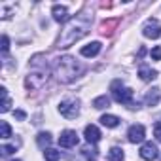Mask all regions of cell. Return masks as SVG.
I'll return each instance as SVG.
<instances>
[{
  "instance_id": "obj_1",
  "label": "cell",
  "mask_w": 161,
  "mask_h": 161,
  "mask_svg": "<svg viewBox=\"0 0 161 161\" xmlns=\"http://www.w3.org/2000/svg\"><path fill=\"white\" fill-rule=\"evenodd\" d=\"M89 27H91V17H89L87 14L76 15V17L70 19V21L66 23V27L61 31V36H59V40H57V47L66 49V47L74 46L78 40H82V38L87 34Z\"/></svg>"
},
{
  "instance_id": "obj_2",
  "label": "cell",
  "mask_w": 161,
  "mask_h": 161,
  "mask_svg": "<svg viewBox=\"0 0 161 161\" xmlns=\"http://www.w3.org/2000/svg\"><path fill=\"white\" fill-rule=\"evenodd\" d=\"M82 72V66L76 63L74 57L70 55H64V57H59L55 61V76L61 84H70L76 80V76Z\"/></svg>"
},
{
  "instance_id": "obj_3",
  "label": "cell",
  "mask_w": 161,
  "mask_h": 161,
  "mask_svg": "<svg viewBox=\"0 0 161 161\" xmlns=\"http://www.w3.org/2000/svg\"><path fill=\"white\" fill-rule=\"evenodd\" d=\"M110 89H112V95H114V99H116L119 104H125V106H133V104H135V103H133V89H129V87H123V84L119 82V80L112 82Z\"/></svg>"
},
{
  "instance_id": "obj_4",
  "label": "cell",
  "mask_w": 161,
  "mask_h": 161,
  "mask_svg": "<svg viewBox=\"0 0 161 161\" xmlns=\"http://www.w3.org/2000/svg\"><path fill=\"white\" fill-rule=\"evenodd\" d=\"M46 82H47V72L46 70H32L25 78V87L29 91H38L46 86Z\"/></svg>"
},
{
  "instance_id": "obj_5",
  "label": "cell",
  "mask_w": 161,
  "mask_h": 161,
  "mask_svg": "<svg viewBox=\"0 0 161 161\" xmlns=\"http://www.w3.org/2000/svg\"><path fill=\"white\" fill-rule=\"evenodd\" d=\"M59 112L66 119H74L80 114V101L78 99H64L59 103Z\"/></svg>"
},
{
  "instance_id": "obj_6",
  "label": "cell",
  "mask_w": 161,
  "mask_h": 161,
  "mask_svg": "<svg viewBox=\"0 0 161 161\" xmlns=\"http://www.w3.org/2000/svg\"><path fill=\"white\" fill-rule=\"evenodd\" d=\"M142 34L146 36V38H152V40H157L159 36H161V25H159V21L157 19H148L146 23H144V27H142Z\"/></svg>"
},
{
  "instance_id": "obj_7",
  "label": "cell",
  "mask_w": 161,
  "mask_h": 161,
  "mask_svg": "<svg viewBox=\"0 0 161 161\" xmlns=\"http://www.w3.org/2000/svg\"><path fill=\"white\" fill-rule=\"evenodd\" d=\"M140 157L144 159V161H153V159H157L159 157V150H157V146L153 144V142H144L142 146H140Z\"/></svg>"
},
{
  "instance_id": "obj_8",
  "label": "cell",
  "mask_w": 161,
  "mask_h": 161,
  "mask_svg": "<svg viewBox=\"0 0 161 161\" xmlns=\"http://www.w3.org/2000/svg\"><path fill=\"white\" fill-rule=\"evenodd\" d=\"M76 144H78V135H76V131L66 129V131L61 133V136H59V146H61V148H72V146H76Z\"/></svg>"
},
{
  "instance_id": "obj_9",
  "label": "cell",
  "mask_w": 161,
  "mask_h": 161,
  "mask_svg": "<svg viewBox=\"0 0 161 161\" xmlns=\"http://www.w3.org/2000/svg\"><path fill=\"white\" fill-rule=\"evenodd\" d=\"M144 136H146V129H144V125H140V123H138V125H131L129 131H127V138H129V142H133V144L142 142Z\"/></svg>"
},
{
  "instance_id": "obj_10",
  "label": "cell",
  "mask_w": 161,
  "mask_h": 161,
  "mask_svg": "<svg viewBox=\"0 0 161 161\" xmlns=\"http://www.w3.org/2000/svg\"><path fill=\"white\" fill-rule=\"evenodd\" d=\"M51 14H53V19H55L57 23H66V21L70 19L68 8H66V6H61V4H55V6L51 8Z\"/></svg>"
},
{
  "instance_id": "obj_11",
  "label": "cell",
  "mask_w": 161,
  "mask_h": 161,
  "mask_svg": "<svg viewBox=\"0 0 161 161\" xmlns=\"http://www.w3.org/2000/svg\"><path fill=\"white\" fill-rule=\"evenodd\" d=\"M84 136H86V140H87V142L97 144V142L101 140V131H99V127H97V125H87V127H86V131H84Z\"/></svg>"
},
{
  "instance_id": "obj_12",
  "label": "cell",
  "mask_w": 161,
  "mask_h": 161,
  "mask_svg": "<svg viewBox=\"0 0 161 161\" xmlns=\"http://www.w3.org/2000/svg\"><path fill=\"white\" fill-rule=\"evenodd\" d=\"M101 49H103L101 42H91V44H87V46H84L82 49H80V53H82L84 57H95V55H99Z\"/></svg>"
},
{
  "instance_id": "obj_13",
  "label": "cell",
  "mask_w": 161,
  "mask_h": 161,
  "mask_svg": "<svg viewBox=\"0 0 161 161\" xmlns=\"http://www.w3.org/2000/svg\"><path fill=\"white\" fill-rule=\"evenodd\" d=\"M119 121H121V119H119L118 116H114V114H104V116H101V123H103L104 127H110V129L118 127Z\"/></svg>"
},
{
  "instance_id": "obj_14",
  "label": "cell",
  "mask_w": 161,
  "mask_h": 161,
  "mask_svg": "<svg viewBox=\"0 0 161 161\" xmlns=\"http://www.w3.org/2000/svg\"><path fill=\"white\" fill-rule=\"evenodd\" d=\"M138 76H140V80H144V82H152V80L157 78V72L152 70V68H148V66H140Z\"/></svg>"
},
{
  "instance_id": "obj_15",
  "label": "cell",
  "mask_w": 161,
  "mask_h": 161,
  "mask_svg": "<svg viewBox=\"0 0 161 161\" xmlns=\"http://www.w3.org/2000/svg\"><path fill=\"white\" fill-rule=\"evenodd\" d=\"M159 89H150L148 93H146V104L148 106H157V103H159Z\"/></svg>"
},
{
  "instance_id": "obj_16",
  "label": "cell",
  "mask_w": 161,
  "mask_h": 161,
  "mask_svg": "<svg viewBox=\"0 0 161 161\" xmlns=\"http://www.w3.org/2000/svg\"><path fill=\"white\" fill-rule=\"evenodd\" d=\"M108 106H110V99L106 95H101L93 101V108H97V110H103V108H108Z\"/></svg>"
},
{
  "instance_id": "obj_17",
  "label": "cell",
  "mask_w": 161,
  "mask_h": 161,
  "mask_svg": "<svg viewBox=\"0 0 161 161\" xmlns=\"http://www.w3.org/2000/svg\"><path fill=\"white\" fill-rule=\"evenodd\" d=\"M108 161H123V150L121 148H112L108 152Z\"/></svg>"
},
{
  "instance_id": "obj_18",
  "label": "cell",
  "mask_w": 161,
  "mask_h": 161,
  "mask_svg": "<svg viewBox=\"0 0 161 161\" xmlns=\"http://www.w3.org/2000/svg\"><path fill=\"white\" fill-rule=\"evenodd\" d=\"M36 142H38V146L46 148V146L51 144V135H49V133H40V135L36 136Z\"/></svg>"
},
{
  "instance_id": "obj_19",
  "label": "cell",
  "mask_w": 161,
  "mask_h": 161,
  "mask_svg": "<svg viewBox=\"0 0 161 161\" xmlns=\"http://www.w3.org/2000/svg\"><path fill=\"white\" fill-rule=\"evenodd\" d=\"M0 91H2V99H4L2 108H0V110H2V112H8V110H10V106H12V99H10V95H8V89H6V87H2Z\"/></svg>"
},
{
  "instance_id": "obj_20",
  "label": "cell",
  "mask_w": 161,
  "mask_h": 161,
  "mask_svg": "<svg viewBox=\"0 0 161 161\" xmlns=\"http://www.w3.org/2000/svg\"><path fill=\"white\" fill-rule=\"evenodd\" d=\"M44 157H46V161H59L61 153H59L57 150H53V148H46V152H44Z\"/></svg>"
},
{
  "instance_id": "obj_21",
  "label": "cell",
  "mask_w": 161,
  "mask_h": 161,
  "mask_svg": "<svg viewBox=\"0 0 161 161\" xmlns=\"http://www.w3.org/2000/svg\"><path fill=\"white\" fill-rule=\"evenodd\" d=\"M0 129H2V138H10L12 136V127H10V123L8 121H0Z\"/></svg>"
},
{
  "instance_id": "obj_22",
  "label": "cell",
  "mask_w": 161,
  "mask_h": 161,
  "mask_svg": "<svg viewBox=\"0 0 161 161\" xmlns=\"http://www.w3.org/2000/svg\"><path fill=\"white\" fill-rule=\"evenodd\" d=\"M150 55H152L153 61H161V46H155V47L150 51Z\"/></svg>"
},
{
  "instance_id": "obj_23",
  "label": "cell",
  "mask_w": 161,
  "mask_h": 161,
  "mask_svg": "<svg viewBox=\"0 0 161 161\" xmlns=\"http://www.w3.org/2000/svg\"><path fill=\"white\" fill-rule=\"evenodd\" d=\"M8 49H10V38L4 34V36H2V51L8 53Z\"/></svg>"
},
{
  "instance_id": "obj_24",
  "label": "cell",
  "mask_w": 161,
  "mask_h": 161,
  "mask_svg": "<svg viewBox=\"0 0 161 161\" xmlns=\"http://www.w3.org/2000/svg\"><path fill=\"white\" fill-rule=\"evenodd\" d=\"M14 152H15V146H8V144L2 146V155H4V157L10 155V153H14Z\"/></svg>"
},
{
  "instance_id": "obj_25",
  "label": "cell",
  "mask_w": 161,
  "mask_h": 161,
  "mask_svg": "<svg viewBox=\"0 0 161 161\" xmlns=\"http://www.w3.org/2000/svg\"><path fill=\"white\" fill-rule=\"evenodd\" d=\"M153 136L161 142V123H155L153 125Z\"/></svg>"
},
{
  "instance_id": "obj_26",
  "label": "cell",
  "mask_w": 161,
  "mask_h": 161,
  "mask_svg": "<svg viewBox=\"0 0 161 161\" xmlns=\"http://www.w3.org/2000/svg\"><path fill=\"white\" fill-rule=\"evenodd\" d=\"M15 118H17V119H25V118H27V114H25L23 110H15Z\"/></svg>"
},
{
  "instance_id": "obj_27",
  "label": "cell",
  "mask_w": 161,
  "mask_h": 161,
  "mask_svg": "<svg viewBox=\"0 0 161 161\" xmlns=\"http://www.w3.org/2000/svg\"><path fill=\"white\" fill-rule=\"evenodd\" d=\"M14 161H19V159H14Z\"/></svg>"
}]
</instances>
